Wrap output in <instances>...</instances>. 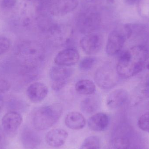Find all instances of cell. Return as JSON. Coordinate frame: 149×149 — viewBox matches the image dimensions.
Masks as SVG:
<instances>
[{"mask_svg":"<svg viewBox=\"0 0 149 149\" xmlns=\"http://www.w3.org/2000/svg\"><path fill=\"white\" fill-rule=\"evenodd\" d=\"M149 52L146 46H133L120 55L116 64V72L120 77L129 78L140 73L148 59Z\"/></svg>","mask_w":149,"mask_h":149,"instance_id":"6da1fadb","label":"cell"},{"mask_svg":"<svg viewBox=\"0 0 149 149\" xmlns=\"http://www.w3.org/2000/svg\"><path fill=\"white\" fill-rule=\"evenodd\" d=\"M128 99V93L126 90L122 88L116 89L108 96L107 105L111 109H116L125 105Z\"/></svg>","mask_w":149,"mask_h":149,"instance_id":"4fadbf2b","label":"cell"},{"mask_svg":"<svg viewBox=\"0 0 149 149\" xmlns=\"http://www.w3.org/2000/svg\"><path fill=\"white\" fill-rule=\"evenodd\" d=\"M11 46V42L8 38L0 36V56L7 53Z\"/></svg>","mask_w":149,"mask_h":149,"instance_id":"603a6c76","label":"cell"},{"mask_svg":"<svg viewBox=\"0 0 149 149\" xmlns=\"http://www.w3.org/2000/svg\"><path fill=\"white\" fill-rule=\"evenodd\" d=\"M102 38L101 36L96 33H89L83 37L80 42L83 51L88 55L98 53L102 47Z\"/></svg>","mask_w":149,"mask_h":149,"instance_id":"9c48e42d","label":"cell"},{"mask_svg":"<svg viewBox=\"0 0 149 149\" xmlns=\"http://www.w3.org/2000/svg\"><path fill=\"white\" fill-rule=\"evenodd\" d=\"M147 68H148V70H149V61L148 63V64H147Z\"/></svg>","mask_w":149,"mask_h":149,"instance_id":"f546056e","label":"cell"},{"mask_svg":"<svg viewBox=\"0 0 149 149\" xmlns=\"http://www.w3.org/2000/svg\"><path fill=\"white\" fill-rule=\"evenodd\" d=\"M109 117L104 113L95 114L89 118L88 124L89 128L93 131L102 132L106 130L109 124Z\"/></svg>","mask_w":149,"mask_h":149,"instance_id":"5bb4252c","label":"cell"},{"mask_svg":"<svg viewBox=\"0 0 149 149\" xmlns=\"http://www.w3.org/2000/svg\"><path fill=\"white\" fill-rule=\"evenodd\" d=\"M49 89L47 86L41 82L31 83L27 88L26 94L30 100L33 103L43 101L48 95Z\"/></svg>","mask_w":149,"mask_h":149,"instance_id":"8fae6325","label":"cell"},{"mask_svg":"<svg viewBox=\"0 0 149 149\" xmlns=\"http://www.w3.org/2000/svg\"><path fill=\"white\" fill-rule=\"evenodd\" d=\"M88 1H98V0H88Z\"/></svg>","mask_w":149,"mask_h":149,"instance_id":"4dcf8cb0","label":"cell"},{"mask_svg":"<svg viewBox=\"0 0 149 149\" xmlns=\"http://www.w3.org/2000/svg\"><path fill=\"white\" fill-rule=\"evenodd\" d=\"M132 28L130 24L120 25L112 31L109 36L106 51L109 56H113L119 53L125 42L132 36Z\"/></svg>","mask_w":149,"mask_h":149,"instance_id":"277c9868","label":"cell"},{"mask_svg":"<svg viewBox=\"0 0 149 149\" xmlns=\"http://www.w3.org/2000/svg\"><path fill=\"white\" fill-rule=\"evenodd\" d=\"M75 90L79 94L89 95L94 93L96 90V87L92 81L84 79L76 82Z\"/></svg>","mask_w":149,"mask_h":149,"instance_id":"ac0fdd59","label":"cell"},{"mask_svg":"<svg viewBox=\"0 0 149 149\" xmlns=\"http://www.w3.org/2000/svg\"><path fill=\"white\" fill-rule=\"evenodd\" d=\"M10 88V84L5 79H0V93H6Z\"/></svg>","mask_w":149,"mask_h":149,"instance_id":"484cf974","label":"cell"},{"mask_svg":"<svg viewBox=\"0 0 149 149\" xmlns=\"http://www.w3.org/2000/svg\"><path fill=\"white\" fill-rule=\"evenodd\" d=\"M96 62L97 59L94 57H86L80 62L79 69L82 71H88L93 67Z\"/></svg>","mask_w":149,"mask_h":149,"instance_id":"44dd1931","label":"cell"},{"mask_svg":"<svg viewBox=\"0 0 149 149\" xmlns=\"http://www.w3.org/2000/svg\"><path fill=\"white\" fill-rule=\"evenodd\" d=\"M63 112V107L59 103H53L38 108L32 116L33 127L38 131L49 129L59 120Z\"/></svg>","mask_w":149,"mask_h":149,"instance_id":"3957f363","label":"cell"},{"mask_svg":"<svg viewBox=\"0 0 149 149\" xmlns=\"http://www.w3.org/2000/svg\"><path fill=\"white\" fill-rule=\"evenodd\" d=\"M79 58V54L76 49L67 48L57 54L54 62L57 65L70 67L77 63Z\"/></svg>","mask_w":149,"mask_h":149,"instance_id":"30bf717a","label":"cell"},{"mask_svg":"<svg viewBox=\"0 0 149 149\" xmlns=\"http://www.w3.org/2000/svg\"><path fill=\"white\" fill-rule=\"evenodd\" d=\"M138 125L140 129L149 133V112L143 114L140 117Z\"/></svg>","mask_w":149,"mask_h":149,"instance_id":"7402d4cb","label":"cell"},{"mask_svg":"<svg viewBox=\"0 0 149 149\" xmlns=\"http://www.w3.org/2000/svg\"><path fill=\"white\" fill-rule=\"evenodd\" d=\"M144 92L146 95H149V75L147 76L145 79Z\"/></svg>","mask_w":149,"mask_h":149,"instance_id":"4316f807","label":"cell"},{"mask_svg":"<svg viewBox=\"0 0 149 149\" xmlns=\"http://www.w3.org/2000/svg\"><path fill=\"white\" fill-rule=\"evenodd\" d=\"M21 140L25 148L33 149L38 147L41 139L37 134L29 128L24 129L21 135Z\"/></svg>","mask_w":149,"mask_h":149,"instance_id":"9a60e30c","label":"cell"},{"mask_svg":"<svg viewBox=\"0 0 149 149\" xmlns=\"http://www.w3.org/2000/svg\"><path fill=\"white\" fill-rule=\"evenodd\" d=\"M117 75L118 74L116 70L115 71L109 65H103L99 68L95 72V80L102 89H110L116 84Z\"/></svg>","mask_w":149,"mask_h":149,"instance_id":"8992f818","label":"cell"},{"mask_svg":"<svg viewBox=\"0 0 149 149\" xmlns=\"http://www.w3.org/2000/svg\"><path fill=\"white\" fill-rule=\"evenodd\" d=\"M100 106V99L98 95H89L81 102L80 108L82 112L86 114L95 113Z\"/></svg>","mask_w":149,"mask_h":149,"instance_id":"e0dca14e","label":"cell"},{"mask_svg":"<svg viewBox=\"0 0 149 149\" xmlns=\"http://www.w3.org/2000/svg\"><path fill=\"white\" fill-rule=\"evenodd\" d=\"M23 121L21 114L16 111L6 113L2 118V127L3 131L9 136L16 135Z\"/></svg>","mask_w":149,"mask_h":149,"instance_id":"ba28073f","label":"cell"},{"mask_svg":"<svg viewBox=\"0 0 149 149\" xmlns=\"http://www.w3.org/2000/svg\"><path fill=\"white\" fill-rule=\"evenodd\" d=\"M100 139L96 136L87 137L82 143L80 149H100Z\"/></svg>","mask_w":149,"mask_h":149,"instance_id":"ffe728a7","label":"cell"},{"mask_svg":"<svg viewBox=\"0 0 149 149\" xmlns=\"http://www.w3.org/2000/svg\"><path fill=\"white\" fill-rule=\"evenodd\" d=\"M3 103V100L2 98L0 96V112H1L2 108Z\"/></svg>","mask_w":149,"mask_h":149,"instance_id":"f1b7e54d","label":"cell"},{"mask_svg":"<svg viewBox=\"0 0 149 149\" xmlns=\"http://www.w3.org/2000/svg\"><path fill=\"white\" fill-rule=\"evenodd\" d=\"M65 125L70 129L80 130L86 126V120L82 114L77 112L69 113L65 119Z\"/></svg>","mask_w":149,"mask_h":149,"instance_id":"2e32d148","label":"cell"},{"mask_svg":"<svg viewBox=\"0 0 149 149\" xmlns=\"http://www.w3.org/2000/svg\"><path fill=\"white\" fill-rule=\"evenodd\" d=\"M1 131H0V141H1Z\"/></svg>","mask_w":149,"mask_h":149,"instance_id":"1f68e13d","label":"cell"},{"mask_svg":"<svg viewBox=\"0 0 149 149\" xmlns=\"http://www.w3.org/2000/svg\"><path fill=\"white\" fill-rule=\"evenodd\" d=\"M112 146L113 149H126L127 146V143L123 138H117L114 141Z\"/></svg>","mask_w":149,"mask_h":149,"instance_id":"cb8c5ba5","label":"cell"},{"mask_svg":"<svg viewBox=\"0 0 149 149\" xmlns=\"http://www.w3.org/2000/svg\"><path fill=\"white\" fill-rule=\"evenodd\" d=\"M15 54L22 66L27 70H36L42 64L45 57L42 45L31 41H23L17 46Z\"/></svg>","mask_w":149,"mask_h":149,"instance_id":"7a4b0ae2","label":"cell"},{"mask_svg":"<svg viewBox=\"0 0 149 149\" xmlns=\"http://www.w3.org/2000/svg\"><path fill=\"white\" fill-rule=\"evenodd\" d=\"M17 0H1V6L3 8L8 9L15 6Z\"/></svg>","mask_w":149,"mask_h":149,"instance_id":"d4e9b609","label":"cell"},{"mask_svg":"<svg viewBox=\"0 0 149 149\" xmlns=\"http://www.w3.org/2000/svg\"><path fill=\"white\" fill-rule=\"evenodd\" d=\"M100 17L98 13L88 11L82 13L78 21V27L81 32L88 34L92 33L99 27Z\"/></svg>","mask_w":149,"mask_h":149,"instance_id":"52a82bcc","label":"cell"},{"mask_svg":"<svg viewBox=\"0 0 149 149\" xmlns=\"http://www.w3.org/2000/svg\"><path fill=\"white\" fill-rule=\"evenodd\" d=\"M68 133L63 129L56 128L49 130L45 135L46 143L53 148L62 147L66 142Z\"/></svg>","mask_w":149,"mask_h":149,"instance_id":"7c38bea8","label":"cell"},{"mask_svg":"<svg viewBox=\"0 0 149 149\" xmlns=\"http://www.w3.org/2000/svg\"><path fill=\"white\" fill-rule=\"evenodd\" d=\"M141 1V0H125V1L128 4L133 5V4H135V3L139 2Z\"/></svg>","mask_w":149,"mask_h":149,"instance_id":"83f0119b","label":"cell"},{"mask_svg":"<svg viewBox=\"0 0 149 149\" xmlns=\"http://www.w3.org/2000/svg\"><path fill=\"white\" fill-rule=\"evenodd\" d=\"M78 5L77 0H58L56 3L57 10L65 14L73 10Z\"/></svg>","mask_w":149,"mask_h":149,"instance_id":"d6986e66","label":"cell"},{"mask_svg":"<svg viewBox=\"0 0 149 149\" xmlns=\"http://www.w3.org/2000/svg\"><path fill=\"white\" fill-rule=\"evenodd\" d=\"M72 74V70L69 67L58 65L52 66L49 71L52 89L55 91L63 89L68 83Z\"/></svg>","mask_w":149,"mask_h":149,"instance_id":"5b68a950","label":"cell"}]
</instances>
